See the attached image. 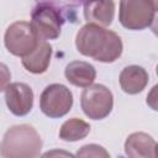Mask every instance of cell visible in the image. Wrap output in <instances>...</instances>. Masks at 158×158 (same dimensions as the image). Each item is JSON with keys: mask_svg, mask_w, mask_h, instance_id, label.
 <instances>
[{"mask_svg": "<svg viewBox=\"0 0 158 158\" xmlns=\"http://www.w3.org/2000/svg\"><path fill=\"white\" fill-rule=\"evenodd\" d=\"M41 40L37 37L30 22L16 21L11 23L4 36V43L6 49L16 57H26L38 44Z\"/></svg>", "mask_w": 158, "mask_h": 158, "instance_id": "cell-5", "label": "cell"}, {"mask_svg": "<svg viewBox=\"0 0 158 158\" xmlns=\"http://www.w3.org/2000/svg\"><path fill=\"white\" fill-rule=\"evenodd\" d=\"M42 139L30 125L10 127L0 143V156L4 158H35L41 154Z\"/></svg>", "mask_w": 158, "mask_h": 158, "instance_id": "cell-2", "label": "cell"}, {"mask_svg": "<svg viewBox=\"0 0 158 158\" xmlns=\"http://www.w3.org/2000/svg\"><path fill=\"white\" fill-rule=\"evenodd\" d=\"M54 154H63V156H73V154H70V153H67V152H57V151H54V152H47V153H44L43 156L44 157H47V156H54Z\"/></svg>", "mask_w": 158, "mask_h": 158, "instance_id": "cell-17", "label": "cell"}, {"mask_svg": "<svg viewBox=\"0 0 158 158\" xmlns=\"http://www.w3.org/2000/svg\"><path fill=\"white\" fill-rule=\"evenodd\" d=\"M30 23L41 41L56 40L60 35L63 19L53 5L42 2L33 9Z\"/></svg>", "mask_w": 158, "mask_h": 158, "instance_id": "cell-6", "label": "cell"}, {"mask_svg": "<svg viewBox=\"0 0 158 158\" xmlns=\"http://www.w3.org/2000/svg\"><path fill=\"white\" fill-rule=\"evenodd\" d=\"M65 79L79 88H86L91 85L96 78L95 68L84 60H73L64 69Z\"/></svg>", "mask_w": 158, "mask_h": 158, "instance_id": "cell-12", "label": "cell"}, {"mask_svg": "<svg viewBox=\"0 0 158 158\" xmlns=\"http://www.w3.org/2000/svg\"><path fill=\"white\" fill-rule=\"evenodd\" d=\"M115 15L114 0H86L84 2V17L88 23L110 26Z\"/></svg>", "mask_w": 158, "mask_h": 158, "instance_id": "cell-9", "label": "cell"}, {"mask_svg": "<svg viewBox=\"0 0 158 158\" xmlns=\"http://www.w3.org/2000/svg\"><path fill=\"white\" fill-rule=\"evenodd\" d=\"M52 47L47 41H40L37 47L26 57H22V65L33 74L44 73L49 65Z\"/></svg>", "mask_w": 158, "mask_h": 158, "instance_id": "cell-13", "label": "cell"}, {"mask_svg": "<svg viewBox=\"0 0 158 158\" xmlns=\"http://www.w3.org/2000/svg\"><path fill=\"white\" fill-rule=\"evenodd\" d=\"M148 73L144 68L139 65H128L122 69L120 73V86L121 89L130 95L141 93L148 84Z\"/></svg>", "mask_w": 158, "mask_h": 158, "instance_id": "cell-11", "label": "cell"}, {"mask_svg": "<svg viewBox=\"0 0 158 158\" xmlns=\"http://www.w3.org/2000/svg\"><path fill=\"white\" fill-rule=\"evenodd\" d=\"M125 152L132 158H154L157 157V142L144 132H133L125 142Z\"/></svg>", "mask_w": 158, "mask_h": 158, "instance_id": "cell-10", "label": "cell"}, {"mask_svg": "<svg viewBox=\"0 0 158 158\" xmlns=\"http://www.w3.org/2000/svg\"><path fill=\"white\" fill-rule=\"evenodd\" d=\"M77 156L78 157H104V158L110 157L109 152L104 147H101L99 144H94V143L83 146L77 152Z\"/></svg>", "mask_w": 158, "mask_h": 158, "instance_id": "cell-15", "label": "cell"}, {"mask_svg": "<svg viewBox=\"0 0 158 158\" xmlns=\"http://www.w3.org/2000/svg\"><path fill=\"white\" fill-rule=\"evenodd\" d=\"M157 11L153 0H121L118 20L125 28L143 30L152 25Z\"/></svg>", "mask_w": 158, "mask_h": 158, "instance_id": "cell-3", "label": "cell"}, {"mask_svg": "<svg viewBox=\"0 0 158 158\" xmlns=\"http://www.w3.org/2000/svg\"><path fill=\"white\" fill-rule=\"evenodd\" d=\"M90 132V125L81 118L73 117L63 122L59 130V138L67 142H75L85 138Z\"/></svg>", "mask_w": 158, "mask_h": 158, "instance_id": "cell-14", "label": "cell"}, {"mask_svg": "<svg viewBox=\"0 0 158 158\" xmlns=\"http://www.w3.org/2000/svg\"><path fill=\"white\" fill-rule=\"evenodd\" d=\"M72 106L73 94L63 84H51L46 86L40 96L41 111L51 118H58L67 115Z\"/></svg>", "mask_w": 158, "mask_h": 158, "instance_id": "cell-7", "label": "cell"}, {"mask_svg": "<svg viewBox=\"0 0 158 158\" xmlns=\"http://www.w3.org/2000/svg\"><path fill=\"white\" fill-rule=\"evenodd\" d=\"M4 91L7 109L15 116H25L32 110L33 91L30 85L25 83H10Z\"/></svg>", "mask_w": 158, "mask_h": 158, "instance_id": "cell-8", "label": "cell"}, {"mask_svg": "<svg viewBox=\"0 0 158 158\" xmlns=\"http://www.w3.org/2000/svg\"><path fill=\"white\" fill-rule=\"evenodd\" d=\"M79 53L101 63H112L122 54V41L120 36L95 23L84 25L75 37Z\"/></svg>", "mask_w": 158, "mask_h": 158, "instance_id": "cell-1", "label": "cell"}, {"mask_svg": "<svg viewBox=\"0 0 158 158\" xmlns=\"http://www.w3.org/2000/svg\"><path fill=\"white\" fill-rule=\"evenodd\" d=\"M80 105L84 114L91 120L107 117L114 106L112 93L102 84H91L84 88L80 95Z\"/></svg>", "mask_w": 158, "mask_h": 158, "instance_id": "cell-4", "label": "cell"}, {"mask_svg": "<svg viewBox=\"0 0 158 158\" xmlns=\"http://www.w3.org/2000/svg\"><path fill=\"white\" fill-rule=\"evenodd\" d=\"M11 80V73L6 64L0 63V91L5 90V88L10 84Z\"/></svg>", "mask_w": 158, "mask_h": 158, "instance_id": "cell-16", "label": "cell"}]
</instances>
